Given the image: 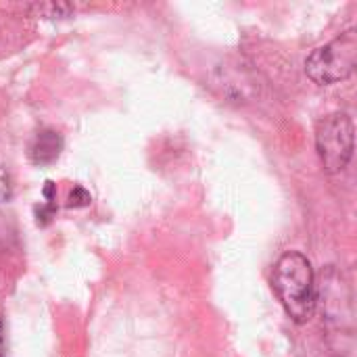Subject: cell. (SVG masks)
<instances>
[{
    "label": "cell",
    "mask_w": 357,
    "mask_h": 357,
    "mask_svg": "<svg viewBox=\"0 0 357 357\" xmlns=\"http://www.w3.org/2000/svg\"><path fill=\"white\" fill-rule=\"evenodd\" d=\"M13 195V184H10V176L4 167H0V205L6 203Z\"/></svg>",
    "instance_id": "ba28073f"
},
{
    "label": "cell",
    "mask_w": 357,
    "mask_h": 357,
    "mask_svg": "<svg viewBox=\"0 0 357 357\" xmlns=\"http://www.w3.org/2000/svg\"><path fill=\"white\" fill-rule=\"evenodd\" d=\"M63 151V138L56 130H40L29 144V159L36 165H50Z\"/></svg>",
    "instance_id": "277c9868"
},
{
    "label": "cell",
    "mask_w": 357,
    "mask_h": 357,
    "mask_svg": "<svg viewBox=\"0 0 357 357\" xmlns=\"http://www.w3.org/2000/svg\"><path fill=\"white\" fill-rule=\"evenodd\" d=\"M4 351H6V345H4V328L0 324V357H4Z\"/></svg>",
    "instance_id": "9c48e42d"
},
{
    "label": "cell",
    "mask_w": 357,
    "mask_h": 357,
    "mask_svg": "<svg viewBox=\"0 0 357 357\" xmlns=\"http://www.w3.org/2000/svg\"><path fill=\"white\" fill-rule=\"evenodd\" d=\"M357 33L354 29L316 48L305 61V73L320 86H331L347 79L356 69Z\"/></svg>",
    "instance_id": "7a4b0ae2"
},
{
    "label": "cell",
    "mask_w": 357,
    "mask_h": 357,
    "mask_svg": "<svg viewBox=\"0 0 357 357\" xmlns=\"http://www.w3.org/2000/svg\"><path fill=\"white\" fill-rule=\"evenodd\" d=\"M316 149L326 172L337 174L347 167L354 155V123L345 113L324 117L316 130Z\"/></svg>",
    "instance_id": "3957f363"
},
{
    "label": "cell",
    "mask_w": 357,
    "mask_h": 357,
    "mask_svg": "<svg viewBox=\"0 0 357 357\" xmlns=\"http://www.w3.org/2000/svg\"><path fill=\"white\" fill-rule=\"evenodd\" d=\"M31 10H36L38 15H42V17H67L71 10H73V6H69V4H31L29 6Z\"/></svg>",
    "instance_id": "8992f818"
},
{
    "label": "cell",
    "mask_w": 357,
    "mask_h": 357,
    "mask_svg": "<svg viewBox=\"0 0 357 357\" xmlns=\"http://www.w3.org/2000/svg\"><path fill=\"white\" fill-rule=\"evenodd\" d=\"M92 203V197H90V192L86 190V188H82V186H75L71 192H69V203H67V207H88Z\"/></svg>",
    "instance_id": "52a82bcc"
},
{
    "label": "cell",
    "mask_w": 357,
    "mask_h": 357,
    "mask_svg": "<svg viewBox=\"0 0 357 357\" xmlns=\"http://www.w3.org/2000/svg\"><path fill=\"white\" fill-rule=\"evenodd\" d=\"M44 197H46V203H44L42 207H38V213H36L40 226H46V224L52 220L54 211H56V205H54L56 190H54V184H52V182H46V186H44Z\"/></svg>",
    "instance_id": "5b68a950"
},
{
    "label": "cell",
    "mask_w": 357,
    "mask_h": 357,
    "mask_svg": "<svg viewBox=\"0 0 357 357\" xmlns=\"http://www.w3.org/2000/svg\"><path fill=\"white\" fill-rule=\"evenodd\" d=\"M272 289L293 322L305 324L312 320L316 312V276L303 253L289 251L276 261Z\"/></svg>",
    "instance_id": "6da1fadb"
}]
</instances>
